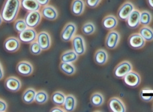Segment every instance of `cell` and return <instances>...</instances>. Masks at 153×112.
<instances>
[{"mask_svg": "<svg viewBox=\"0 0 153 112\" xmlns=\"http://www.w3.org/2000/svg\"><path fill=\"white\" fill-rule=\"evenodd\" d=\"M20 7V0H5L0 13L4 22L6 23L14 22L18 17Z\"/></svg>", "mask_w": 153, "mask_h": 112, "instance_id": "1", "label": "cell"}, {"mask_svg": "<svg viewBox=\"0 0 153 112\" xmlns=\"http://www.w3.org/2000/svg\"><path fill=\"white\" fill-rule=\"evenodd\" d=\"M42 16L40 11L28 12L25 16V21L28 28H35L39 25L42 20Z\"/></svg>", "mask_w": 153, "mask_h": 112, "instance_id": "2", "label": "cell"}, {"mask_svg": "<svg viewBox=\"0 0 153 112\" xmlns=\"http://www.w3.org/2000/svg\"><path fill=\"white\" fill-rule=\"evenodd\" d=\"M132 70V65L127 61H122L117 65L114 69V75L117 79H123L128 73Z\"/></svg>", "mask_w": 153, "mask_h": 112, "instance_id": "3", "label": "cell"}, {"mask_svg": "<svg viewBox=\"0 0 153 112\" xmlns=\"http://www.w3.org/2000/svg\"><path fill=\"white\" fill-rule=\"evenodd\" d=\"M123 81L127 86L132 88H135L140 85L141 77L138 73L131 70L123 77Z\"/></svg>", "mask_w": 153, "mask_h": 112, "instance_id": "4", "label": "cell"}, {"mask_svg": "<svg viewBox=\"0 0 153 112\" xmlns=\"http://www.w3.org/2000/svg\"><path fill=\"white\" fill-rule=\"evenodd\" d=\"M37 36V32L35 30L34 28H28L25 30L19 33L18 38L22 42L25 44H31L36 40Z\"/></svg>", "mask_w": 153, "mask_h": 112, "instance_id": "5", "label": "cell"}, {"mask_svg": "<svg viewBox=\"0 0 153 112\" xmlns=\"http://www.w3.org/2000/svg\"><path fill=\"white\" fill-rule=\"evenodd\" d=\"M71 41L73 50L79 56L84 54L86 50V46L83 37L81 36V35H76V36L73 38Z\"/></svg>", "mask_w": 153, "mask_h": 112, "instance_id": "6", "label": "cell"}, {"mask_svg": "<svg viewBox=\"0 0 153 112\" xmlns=\"http://www.w3.org/2000/svg\"><path fill=\"white\" fill-rule=\"evenodd\" d=\"M76 31V26L74 23H67L62 29L61 34V38L62 41L69 42L75 36Z\"/></svg>", "mask_w": 153, "mask_h": 112, "instance_id": "7", "label": "cell"}, {"mask_svg": "<svg viewBox=\"0 0 153 112\" xmlns=\"http://www.w3.org/2000/svg\"><path fill=\"white\" fill-rule=\"evenodd\" d=\"M36 41L42 50H48L52 45L51 37L46 31H42L38 34Z\"/></svg>", "mask_w": 153, "mask_h": 112, "instance_id": "8", "label": "cell"}, {"mask_svg": "<svg viewBox=\"0 0 153 112\" xmlns=\"http://www.w3.org/2000/svg\"><path fill=\"white\" fill-rule=\"evenodd\" d=\"M4 48L8 53H16L20 48V40L14 36L7 38L4 41Z\"/></svg>", "mask_w": 153, "mask_h": 112, "instance_id": "9", "label": "cell"}, {"mask_svg": "<svg viewBox=\"0 0 153 112\" xmlns=\"http://www.w3.org/2000/svg\"><path fill=\"white\" fill-rule=\"evenodd\" d=\"M134 10H135V7L132 3L130 1L124 2L117 11V17L122 20H126Z\"/></svg>", "mask_w": 153, "mask_h": 112, "instance_id": "10", "label": "cell"}, {"mask_svg": "<svg viewBox=\"0 0 153 112\" xmlns=\"http://www.w3.org/2000/svg\"><path fill=\"white\" fill-rule=\"evenodd\" d=\"M120 40V35L116 30H111L105 38V46L108 49L113 50L117 47Z\"/></svg>", "mask_w": 153, "mask_h": 112, "instance_id": "11", "label": "cell"}, {"mask_svg": "<svg viewBox=\"0 0 153 112\" xmlns=\"http://www.w3.org/2000/svg\"><path fill=\"white\" fill-rule=\"evenodd\" d=\"M40 13L42 18L50 21L56 20L59 16L58 11L55 7L51 5H46L45 6H43L40 10Z\"/></svg>", "mask_w": 153, "mask_h": 112, "instance_id": "12", "label": "cell"}, {"mask_svg": "<svg viewBox=\"0 0 153 112\" xmlns=\"http://www.w3.org/2000/svg\"><path fill=\"white\" fill-rule=\"evenodd\" d=\"M16 71L22 76H28L33 73L34 68L32 65L28 61H20L16 65Z\"/></svg>", "mask_w": 153, "mask_h": 112, "instance_id": "13", "label": "cell"}, {"mask_svg": "<svg viewBox=\"0 0 153 112\" xmlns=\"http://www.w3.org/2000/svg\"><path fill=\"white\" fill-rule=\"evenodd\" d=\"M146 40L139 33H134L128 38V44L134 49H140L145 45Z\"/></svg>", "mask_w": 153, "mask_h": 112, "instance_id": "14", "label": "cell"}, {"mask_svg": "<svg viewBox=\"0 0 153 112\" xmlns=\"http://www.w3.org/2000/svg\"><path fill=\"white\" fill-rule=\"evenodd\" d=\"M5 87L11 92H18L22 87L20 79L16 76H9L5 81Z\"/></svg>", "mask_w": 153, "mask_h": 112, "instance_id": "15", "label": "cell"}, {"mask_svg": "<svg viewBox=\"0 0 153 112\" xmlns=\"http://www.w3.org/2000/svg\"><path fill=\"white\" fill-rule=\"evenodd\" d=\"M109 108L113 112H125L126 108L122 101L118 97H114L111 98L108 103Z\"/></svg>", "mask_w": 153, "mask_h": 112, "instance_id": "16", "label": "cell"}, {"mask_svg": "<svg viewBox=\"0 0 153 112\" xmlns=\"http://www.w3.org/2000/svg\"><path fill=\"white\" fill-rule=\"evenodd\" d=\"M140 12L138 10H134L126 20L128 26L132 29L138 28L140 24Z\"/></svg>", "mask_w": 153, "mask_h": 112, "instance_id": "17", "label": "cell"}, {"mask_svg": "<svg viewBox=\"0 0 153 112\" xmlns=\"http://www.w3.org/2000/svg\"><path fill=\"white\" fill-rule=\"evenodd\" d=\"M21 7L28 12L40 11L41 5L36 0H20Z\"/></svg>", "mask_w": 153, "mask_h": 112, "instance_id": "18", "label": "cell"}, {"mask_svg": "<svg viewBox=\"0 0 153 112\" xmlns=\"http://www.w3.org/2000/svg\"><path fill=\"white\" fill-rule=\"evenodd\" d=\"M85 7V3L83 0H73L71 6V10L73 15L79 16L83 14Z\"/></svg>", "mask_w": 153, "mask_h": 112, "instance_id": "19", "label": "cell"}, {"mask_svg": "<svg viewBox=\"0 0 153 112\" xmlns=\"http://www.w3.org/2000/svg\"><path fill=\"white\" fill-rule=\"evenodd\" d=\"M117 19L113 15H108L103 19L102 26L107 30H112L117 26Z\"/></svg>", "mask_w": 153, "mask_h": 112, "instance_id": "20", "label": "cell"}, {"mask_svg": "<svg viewBox=\"0 0 153 112\" xmlns=\"http://www.w3.org/2000/svg\"><path fill=\"white\" fill-rule=\"evenodd\" d=\"M76 101L75 97L73 95H66L65 101L64 104L62 105L63 109L65 111H73L76 108Z\"/></svg>", "mask_w": 153, "mask_h": 112, "instance_id": "21", "label": "cell"}, {"mask_svg": "<svg viewBox=\"0 0 153 112\" xmlns=\"http://www.w3.org/2000/svg\"><path fill=\"white\" fill-rule=\"evenodd\" d=\"M108 54L103 49H99L95 52L94 55V61L95 63L99 65H105L108 61Z\"/></svg>", "mask_w": 153, "mask_h": 112, "instance_id": "22", "label": "cell"}, {"mask_svg": "<svg viewBox=\"0 0 153 112\" xmlns=\"http://www.w3.org/2000/svg\"><path fill=\"white\" fill-rule=\"evenodd\" d=\"M36 94V90L33 88H28L23 93L22 99L23 102L26 103V104H31L35 101Z\"/></svg>", "mask_w": 153, "mask_h": 112, "instance_id": "23", "label": "cell"}, {"mask_svg": "<svg viewBox=\"0 0 153 112\" xmlns=\"http://www.w3.org/2000/svg\"><path fill=\"white\" fill-rule=\"evenodd\" d=\"M79 55L73 50H67L64 52L61 56V62H69V63H73L78 59Z\"/></svg>", "mask_w": 153, "mask_h": 112, "instance_id": "24", "label": "cell"}, {"mask_svg": "<svg viewBox=\"0 0 153 112\" xmlns=\"http://www.w3.org/2000/svg\"><path fill=\"white\" fill-rule=\"evenodd\" d=\"M65 98H66V95L63 93L61 91H56L52 95L51 100L54 105L61 107V106L63 105Z\"/></svg>", "mask_w": 153, "mask_h": 112, "instance_id": "25", "label": "cell"}, {"mask_svg": "<svg viewBox=\"0 0 153 112\" xmlns=\"http://www.w3.org/2000/svg\"><path fill=\"white\" fill-rule=\"evenodd\" d=\"M60 70L67 75H73L75 73V67L72 63L61 62L59 65Z\"/></svg>", "mask_w": 153, "mask_h": 112, "instance_id": "26", "label": "cell"}, {"mask_svg": "<svg viewBox=\"0 0 153 112\" xmlns=\"http://www.w3.org/2000/svg\"><path fill=\"white\" fill-rule=\"evenodd\" d=\"M138 33L146 41L150 42V41L153 40V30L148 26H143L140 28Z\"/></svg>", "mask_w": 153, "mask_h": 112, "instance_id": "27", "label": "cell"}, {"mask_svg": "<svg viewBox=\"0 0 153 112\" xmlns=\"http://www.w3.org/2000/svg\"><path fill=\"white\" fill-rule=\"evenodd\" d=\"M90 102H91V105L95 106V107H100V106L102 105L103 102H104V98L100 93H95L91 95V98H90Z\"/></svg>", "mask_w": 153, "mask_h": 112, "instance_id": "28", "label": "cell"}, {"mask_svg": "<svg viewBox=\"0 0 153 112\" xmlns=\"http://www.w3.org/2000/svg\"><path fill=\"white\" fill-rule=\"evenodd\" d=\"M48 99V95L47 93L45 91H38L36 92V96H35L34 102L39 105L45 104Z\"/></svg>", "mask_w": 153, "mask_h": 112, "instance_id": "29", "label": "cell"}, {"mask_svg": "<svg viewBox=\"0 0 153 112\" xmlns=\"http://www.w3.org/2000/svg\"><path fill=\"white\" fill-rule=\"evenodd\" d=\"M13 28H14L15 30H16V32H18V33H20V32L25 30L28 28V27L26 22L25 19L20 18V19H17V20H16L14 21Z\"/></svg>", "mask_w": 153, "mask_h": 112, "instance_id": "30", "label": "cell"}, {"mask_svg": "<svg viewBox=\"0 0 153 112\" xmlns=\"http://www.w3.org/2000/svg\"><path fill=\"white\" fill-rule=\"evenodd\" d=\"M152 15L148 11L140 12V24L143 26H148L152 21Z\"/></svg>", "mask_w": 153, "mask_h": 112, "instance_id": "31", "label": "cell"}, {"mask_svg": "<svg viewBox=\"0 0 153 112\" xmlns=\"http://www.w3.org/2000/svg\"><path fill=\"white\" fill-rule=\"evenodd\" d=\"M81 30L83 34L89 36V35H91L95 32V26L92 22H87L82 26Z\"/></svg>", "mask_w": 153, "mask_h": 112, "instance_id": "32", "label": "cell"}, {"mask_svg": "<svg viewBox=\"0 0 153 112\" xmlns=\"http://www.w3.org/2000/svg\"><path fill=\"white\" fill-rule=\"evenodd\" d=\"M30 51L31 54H33V55H39L42 52V50L36 40L32 42L30 45Z\"/></svg>", "mask_w": 153, "mask_h": 112, "instance_id": "33", "label": "cell"}, {"mask_svg": "<svg viewBox=\"0 0 153 112\" xmlns=\"http://www.w3.org/2000/svg\"><path fill=\"white\" fill-rule=\"evenodd\" d=\"M149 92L150 91L148 89H144L140 92V98L144 101V102H150L153 99V95H150Z\"/></svg>", "mask_w": 153, "mask_h": 112, "instance_id": "34", "label": "cell"}, {"mask_svg": "<svg viewBox=\"0 0 153 112\" xmlns=\"http://www.w3.org/2000/svg\"><path fill=\"white\" fill-rule=\"evenodd\" d=\"M102 0H85V4L89 7L94 9L98 6Z\"/></svg>", "mask_w": 153, "mask_h": 112, "instance_id": "35", "label": "cell"}, {"mask_svg": "<svg viewBox=\"0 0 153 112\" xmlns=\"http://www.w3.org/2000/svg\"><path fill=\"white\" fill-rule=\"evenodd\" d=\"M7 104L4 100L0 99V112H4L7 110Z\"/></svg>", "mask_w": 153, "mask_h": 112, "instance_id": "36", "label": "cell"}, {"mask_svg": "<svg viewBox=\"0 0 153 112\" xmlns=\"http://www.w3.org/2000/svg\"><path fill=\"white\" fill-rule=\"evenodd\" d=\"M51 112H64L65 110L63 108H60V106H56V107H54L53 108H52L51 110Z\"/></svg>", "mask_w": 153, "mask_h": 112, "instance_id": "37", "label": "cell"}, {"mask_svg": "<svg viewBox=\"0 0 153 112\" xmlns=\"http://www.w3.org/2000/svg\"><path fill=\"white\" fill-rule=\"evenodd\" d=\"M38 4H39L41 6H45L46 5H48L50 0H36Z\"/></svg>", "mask_w": 153, "mask_h": 112, "instance_id": "38", "label": "cell"}, {"mask_svg": "<svg viewBox=\"0 0 153 112\" xmlns=\"http://www.w3.org/2000/svg\"><path fill=\"white\" fill-rule=\"evenodd\" d=\"M4 69H3V67L0 62V81L4 78Z\"/></svg>", "mask_w": 153, "mask_h": 112, "instance_id": "39", "label": "cell"}, {"mask_svg": "<svg viewBox=\"0 0 153 112\" xmlns=\"http://www.w3.org/2000/svg\"><path fill=\"white\" fill-rule=\"evenodd\" d=\"M147 3H148L149 7L153 9V0H147Z\"/></svg>", "mask_w": 153, "mask_h": 112, "instance_id": "40", "label": "cell"}, {"mask_svg": "<svg viewBox=\"0 0 153 112\" xmlns=\"http://www.w3.org/2000/svg\"><path fill=\"white\" fill-rule=\"evenodd\" d=\"M3 22H4V20H3V18L1 17V14H0V25H1V24H2Z\"/></svg>", "mask_w": 153, "mask_h": 112, "instance_id": "41", "label": "cell"}, {"mask_svg": "<svg viewBox=\"0 0 153 112\" xmlns=\"http://www.w3.org/2000/svg\"><path fill=\"white\" fill-rule=\"evenodd\" d=\"M152 110H153V105H152Z\"/></svg>", "mask_w": 153, "mask_h": 112, "instance_id": "42", "label": "cell"}]
</instances>
